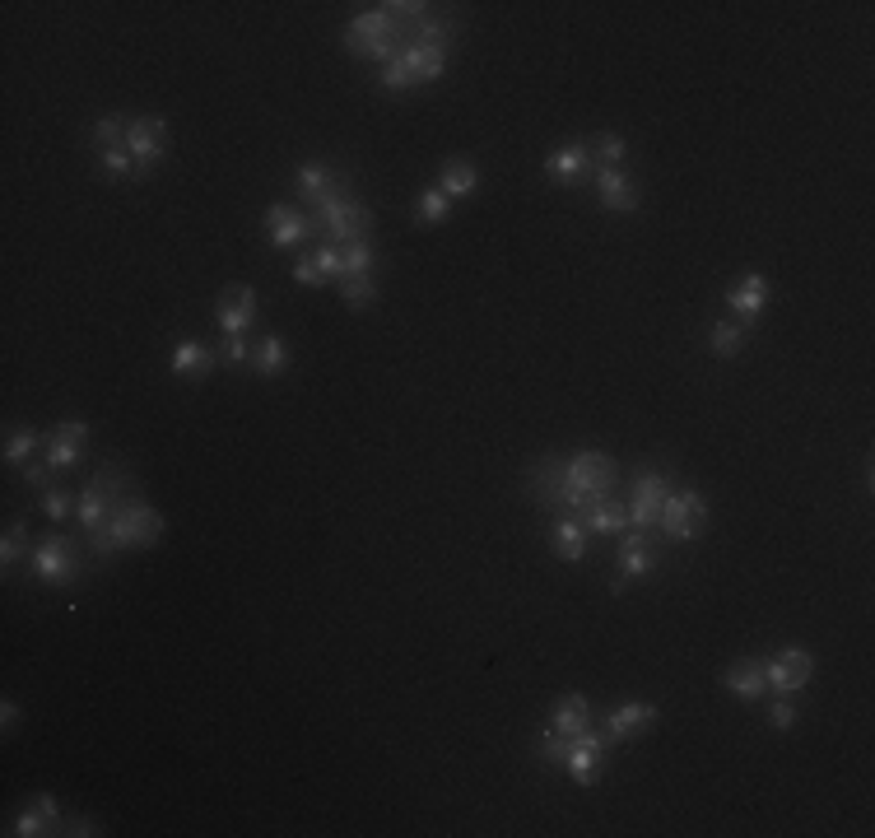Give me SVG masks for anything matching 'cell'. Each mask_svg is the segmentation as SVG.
<instances>
[{
	"mask_svg": "<svg viewBox=\"0 0 875 838\" xmlns=\"http://www.w3.org/2000/svg\"><path fill=\"white\" fill-rule=\"evenodd\" d=\"M582 727H592V703H587V694H564V699L554 703V713H550V731H559V736H578Z\"/></svg>",
	"mask_w": 875,
	"mask_h": 838,
	"instance_id": "7402d4cb",
	"label": "cell"
},
{
	"mask_svg": "<svg viewBox=\"0 0 875 838\" xmlns=\"http://www.w3.org/2000/svg\"><path fill=\"white\" fill-rule=\"evenodd\" d=\"M768 727H773V731H792L796 727V708H792V699H787V694H778V699L768 703Z\"/></svg>",
	"mask_w": 875,
	"mask_h": 838,
	"instance_id": "60d3db41",
	"label": "cell"
},
{
	"mask_svg": "<svg viewBox=\"0 0 875 838\" xmlns=\"http://www.w3.org/2000/svg\"><path fill=\"white\" fill-rule=\"evenodd\" d=\"M33 806H38V811L52 820V834H66V815H61V806H56L52 792H38V797H33Z\"/></svg>",
	"mask_w": 875,
	"mask_h": 838,
	"instance_id": "f6af8a7d",
	"label": "cell"
},
{
	"mask_svg": "<svg viewBox=\"0 0 875 838\" xmlns=\"http://www.w3.org/2000/svg\"><path fill=\"white\" fill-rule=\"evenodd\" d=\"M294 280L303 284V289H317V284H326V275H322V266H317L312 257H303V261L294 266Z\"/></svg>",
	"mask_w": 875,
	"mask_h": 838,
	"instance_id": "bcb514c9",
	"label": "cell"
},
{
	"mask_svg": "<svg viewBox=\"0 0 875 838\" xmlns=\"http://www.w3.org/2000/svg\"><path fill=\"white\" fill-rule=\"evenodd\" d=\"M266 233H270V247L275 252H289V247H303L308 243V233H317V224H312V215H303L298 205H270L266 210Z\"/></svg>",
	"mask_w": 875,
	"mask_h": 838,
	"instance_id": "30bf717a",
	"label": "cell"
},
{
	"mask_svg": "<svg viewBox=\"0 0 875 838\" xmlns=\"http://www.w3.org/2000/svg\"><path fill=\"white\" fill-rule=\"evenodd\" d=\"M657 722V703H620V708H610L606 717V736L610 741H629V736H638V731H647Z\"/></svg>",
	"mask_w": 875,
	"mask_h": 838,
	"instance_id": "ac0fdd59",
	"label": "cell"
},
{
	"mask_svg": "<svg viewBox=\"0 0 875 838\" xmlns=\"http://www.w3.org/2000/svg\"><path fill=\"white\" fill-rule=\"evenodd\" d=\"M438 187H443L452 201H461V196H471V191L480 187V168H475L471 159H452L443 168V177H438Z\"/></svg>",
	"mask_w": 875,
	"mask_h": 838,
	"instance_id": "d4e9b609",
	"label": "cell"
},
{
	"mask_svg": "<svg viewBox=\"0 0 875 838\" xmlns=\"http://www.w3.org/2000/svg\"><path fill=\"white\" fill-rule=\"evenodd\" d=\"M284 364H289V345H284L280 336H261L252 345V373L256 378H275V373H284Z\"/></svg>",
	"mask_w": 875,
	"mask_h": 838,
	"instance_id": "603a6c76",
	"label": "cell"
},
{
	"mask_svg": "<svg viewBox=\"0 0 875 838\" xmlns=\"http://www.w3.org/2000/svg\"><path fill=\"white\" fill-rule=\"evenodd\" d=\"M0 727H5V736H10V731L19 727V703H14V699L0 703Z\"/></svg>",
	"mask_w": 875,
	"mask_h": 838,
	"instance_id": "c3c4849f",
	"label": "cell"
},
{
	"mask_svg": "<svg viewBox=\"0 0 875 838\" xmlns=\"http://www.w3.org/2000/svg\"><path fill=\"white\" fill-rule=\"evenodd\" d=\"M312 210H317V215H312L317 233L336 238L340 247L359 243V238H368V229H373V210L359 205V201H350V196H326V201H317Z\"/></svg>",
	"mask_w": 875,
	"mask_h": 838,
	"instance_id": "5b68a950",
	"label": "cell"
},
{
	"mask_svg": "<svg viewBox=\"0 0 875 838\" xmlns=\"http://www.w3.org/2000/svg\"><path fill=\"white\" fill-rule=\"evenodd\" d=\"M98 168L108 177H135V159H131V149L117 145V149H103L98 154Z\"/></svg>",
	"mask_w": 875,
	"mask_h": 838,
	"instance_id": "f35d334b",
	"label": "cell"
},
{
	"mask_svg": "<svg viewBox=\"0 0 875 838\" xmlns=\"http://www.w3.org/2000/svg\"><path fill=\"white\" fill-rule=\"evenodd\" d=\"M606 750H610V736L596 727H582L578 736H568V759L564 769L573 773V783L592 792L596 778H601V764H606Z\"/></svg>",
	"mask_w": 875,
	"mask_h": 838,
	"instance_id": "ba28073f",
	"label": "cell"
},
{
	"mask_svg": "<svg viewBox=\"0 0 875 838\" xmlns=\"http://www.w3.org/2000/svg\"><path fill=\"white\" fill-rule=\"evenodd\" d=\"M317 266H322V275L326 280H345V252L340 247H317Z\"/></svg>",
	"mask_w": 875,
	"mask_h": 838,
	"instance_id": "b9f144b4",
	"label": "cell"
},
{
	"mask_svg": "<svg viewBox=\"0 0 875 838\" xmlns=\"http://www.w3.org/2000/svg\"><path fill=\"white\" fill-rule=\"evenodd\" d=\"M215 322L224 336H247L256 322V289L252 284H229L215 303Z\"/></svg>",
	"mask_w": 875,
	"mask_h": 838,
	"instance_id": "8fae6325",
	"label": "cell"
},
{
	"mask_svg": "<svg viewBox=\"0 0 875 838\" xmlns=\"http://www.w3.org/2000/svg\"><path fill=\"white\" fill-rule=\"evenodd\" d=\"M722 685H727L736 699H745V703H759L768 694V680H764V662L759 657H745V662H736V666H727L722 671Z\"/></svg>",
	"mask_w": 875,
	"mask_h": 838,
	"instance_id": "d6986e66",
	"label": "cell"
},
{
	"mask_svg": "<svg viewBox=\"0 0 875 838\" xmlns=\"http://www.w3.org/2000/svg\"><path fill=\"white\" fill-rule=\"evenodd\" d=\"M764 680L773 694H801L815 680V657L806 648H782L778 657L764 662Z\"/></svg>",
	"mask_w": 875,
	"mask_h": 838,
	"instance_id": "9c48e42d",
	"label": "cell"
},
{
	"mask_svg": "<svg viewBox=\"0 0 875 838\" xmlns=\"http://www.w3.org/2000/svg\"><path fill=\"white\" fill-rule=\"evenodd\" d=\"M550 545H554V555L564 559V564H578V559L587 555V527H582V517H573V513L554 517Z\"/></svg>",
	"mask_w": 875,
	"mask_h": 838,
	"instance_id": "ffe728a7",
	"label": "cell"
},
{
	"mask_svg": "<svg viewBox=\"0 0 875 838\" xmlns=\"http://www.w3.org/2000/svg\"><path fill=\"white\" fill-rule=\"evenodd\" d=\"M415 84H419V80H415V75H410V70H405V61H401V56L382 66V89H387V94H410Z\"/></svg>",
	"mask_w": 875,
	"mask_h": 838,
	"instance_id": "ab89813d",
	"label": "cell"
},
{
	"mask_svg": "<svg viewBox=\"0 0 875 838\" xmlns=\"http://www.w3.org/2000/svg\"><path fill=\"white\" fill-rule=\"evenodd\" d=\"M215 350L210 345H201V340H177L173 345V359H168V368H173V378H205L210 368H215Z\"/></svg>",
	"mask_w": 875,
	"mask_h": 838,
	"instance_id": "44dd1931",
	"label": "cell"
},
{
	"mask_svg": "<svg viewBox=\"0 0 875 838\" xmlns=\"http://www.w3.org/2000/svg\"><path fill=\"white\" fill-rule=\"evenodd\" d=\"M42 443H47V438H42L38 429H10V438H5V466H10V471H24Z\"/></svg>",
	"mask_w": 875,
	"mask_h": 838,
	"instance_id": "4316f807",
	"label": "cell"
},
{
	"mask_svg": "<svg viewBox=\"0 0 875 838\" xmlns=\"http://www.w3.org/2000/svg\"><path fill=\"white\" fill-rule=\"evenodd\" d=\"M10 834H19V838H42V834H52V820H47V815L38 811V806H28V811L14 815Z\"/></svg>",
	"mask_w": 875,
	"mask_h": 838,
	"instance_id": "74e56055",
	"label": "cell"
},
{
	"mask_svg": "<svg viewBox=\"0 0 875 838\" xmlns=\"http://www.w3.org/2000/svg\"><path fill=\"white\" fill-rule=\"evenodd\" d=\"M52 433H56V438H66V443H80V447H84V438H89V424H84V419H61Z\"/></svg>",
	"mask_w": 875,
	"mask_h": 838,
	"instance_id": "7dc6e473",
	"label": "cell"
},
{
	"mask_svg": "<svg viewBox=\"0 0 875 838\" xmlns=\"http://www.w3.org/2000/svg\"><path fill=\"white\" fill-rule=\"evenodd\" d=\"M135 536H140V550H149V545L163 541V513L159 508H149L145 499H135Z\"/></svg>",
	"mask_w": 875,
	"mask_h": 838,
	"instance_id": "836d02e7",
	"label": "cell"
},
{
	"mask_svg": "<svg viewBox=\"0 0 875 838\" xmlns=\"http://www.w3.org/2000/svg\"><path fill=\"white\" fill-rule=\"evenodd\" d=\"M42 457L52 461L56 471H75V466H80V443H66V438L47 433V452H42Z\"/></svg>",
	"mask_w": 875,
	"mask_h": 838,
	"instance_id": "d590c367",
	"label": "cell"
},
{
	"mask_svg": "<svg viewBox=\"0 0 875 838\" xmlns=\"http://www.w3.org/2000/svg\"><path fill=\"white\" fill-rule=\"evenodd\" d=\"M340 252H345V275H373L377 252H373V243H368V238H359V243H345Z\"/></svg>",
	"mask_w": 875,
	"mask_h": 838,
	"instance_id": "e575fe53",
	"label": "cell"
},
{
	"mask_svg": "<svg viewBox=\"0 0 875 838\" xmlns=\"http://www.w3.org/2000/svg\"><path fill=\"white\" fill-rule=\"evenodd\" d=\"M28 573L42 582V587H75V582L84 578V559H80V541L75 536H66V531H56V536H47V541L33 545V555H28Z\"/></svg>",
	"mask_w": 875,
	"mask_h": 838,
	"instance_id": "7a4b0ae2",
	"label": "cell"
},
{
	"mask_svg": "<svg viewBox=\"0 0 875 838\" xmlns=\"http://www.w3.org/2000/svg\"><path fill=\"white\" fill-rule=\"evenodd\" d=\"M126 126H131V117H122V112H103V117L94 122V131H89V140H94L98 154H103V149L126 145Z\"/></svg>",
	"mask_w": 875,
	"mask_h": 838,
	"instance_id": "f1b7e54d",
	"label": "cell"
},
{
	"mask_svg": "<svg viewBox=\"0 0 875 838\" xmlns=\"http://www.w3.org/2000/svg\"><path fill=\"white\" fill-rule=\"evenodd\" d=\"M620 578L624 582H638V578H647L652 568H657V545H652V536L647 531H638V527H629L620 536Z\"/></svg>",
	"mask_w": 875,
	"mask_h": 838,
	"instance_id": "5bb4252c",
	"label": "cell"
},
{
	"mask_svg": "<svg viewBox=\"0 0 875 838\" xmlns=\"http://www.w3.org/2000/svg\"><path fill=\"white\" fill-rule=\"evenodd\" d=\"M415 219L419 224H447V219H452V196H447L438 182L424 187L419 191V201H415Z\"/></svg>",
	"mask_w": 875,
	"mask_h": 838,
	"instance_id": "83f0119b",
	"label": "cell"
},
{
	"mask_svg": "<svg viewBox=\"0 0 875 838\" xmlns=\"http://www.w3.org/2000/svg\"><path fill=\"white\" fill-rule=\"evenodd\" d=\"M340 284V298L350 303L354 312H368L377 303V284H373V275H345V280H336Z\"/></svg>",
	"mask_w": 875,
	"mask_h": 838,
	"instance_id": "1f68e13d",
	"label": "cell"
},
{
	"mask_svg": "<svg viewBox=\"0 0 875 838\" xmlns=\"http://www.w3.org/2000/svg\"><path fill=\"white\" fill-rule=\"evenodd\" d=\"M657 527H661V541H671V545L699 541L703 527H708V499H703L699 489L675 485L671 494H666V503H661Z\"/></svg>",
	"mask_w": 875,
	"mask_h": 838,
	"instance_id": "277c9868",
	"label": "cell"
},
{
	"mask_svg": "<svg viewBox=\"0 0 875 838\" xmlns=\"http://www.w3.org/2000/svg\"><path fill=\"white\" fill-rule=\"evenodd\" d=\"M708 345H713V354L717 359H736V354L745 350V326L741 322H717L713 326V336H708Z\"/></svg>",
	"mask_w": 875,
	"mask_h": 838,
	"instance_id": "d6a6232c",
	"label": "cell"
},
{
	"mask_svg": "<svg viewBox=\"0 0 875 838\" xmlns=\"http://www.w3.org/2000/svg\"><path fill=\"white\" fill-rule=\"evenodd\" d=\"M294 191L308 205H317V201H326V196H350V177L336 173L331 163H303L294 173Z\"/></svg>",
	"mask_w": 875,
	"mask_h": 838,
	"instance_id": "4fadbf2b",
	"label": "cell"
},
{
	"mask_svg": "<svg viewBox=\"0 0 875 838\" xmlns=\"http://www.w3.org/2000/svg\"><path fill=\"white\" fill-rule=\"evenodd\" d=\"M675 489L671 471L666 466H643V471H633L629 480V527L638 531H652L657 527V517H661V503H666V494Z\"/></svg>",
	"mask_w": 875,
	"mask_h": 838,
	"instance_id": "8992f818",
	"label": "cell"
},
{
	"mask_svg": "<svg viewBox=\"0 0 875 838\" xmlns=\"http://www.w3.org/2000/svg\"><path fill=\"white\" fill-rule=\"evenodd\" d=\"M564 480L587 499V508H596V503H606L610 494H615L620 466H615L601 447H582V452H573V457L564 461Z\"/></svg>",
	"mask_w": 875,
	"mask_h": 838,
	"instance_id": "3957f363",
	"label": "cell"
},
{
	"mask_svg": "<svg viewBox=\"0 0 875 838\" xmlns=\"http://www.w3.org/2000/svg\"><path fill=\"white\" fill-rule=\"evenodd\" d=\"M126 149H131V159H135V177H149L159 168L163 149H168V122H163L159 112L131 117V126H126Z\"/></svg>",
	"mask_w": 875,
	"mask_h": 838,
	"instance_id": "52a82bcc",
	"label": "cell"
},
{
	"mask_svg": "<svg viewBox=\"0 0 875 838\" xmlns=\"http://www.w3.org/2000/svg\"><path fill=\"white\" fill-rule=\"evenodd\" d=\"M764 298H768V284H764V275H759V271H750L741 284H731V289H727L731 322L754 326V322H759V312H764Z\"/></svg>",
	"mask_w": 875,
	"mask_h": 838,
	"instance_id": "9a60e30c",
	"label": "cell"
},
{
	"mask_svg": "<svg viewBox=\"0 0 875 838\" xmlns=\"http://www.w3.org/2000/svg\"><path fill=\"white\" fill-rule=\"evenodd\" d=\"M587 154H592L596 168H624V159H629V140L615 136V131H601V136L587 140Z\"/></svg>",
	"mask_w": 875,
	"mask_h": 838,
	"instance_id": "484cf974",
	"label": "cell"
},
{
	"mask_svg": "<svg viewBox=\"0 0 875 838\" xmlns=\"http://www.w3.org/2000/svg\"><path fill=\"white\" fill-rule=\"evenodd\" d=\"M405 47V24H396L391 14H382L373 5V10L354 14L350 24H345V52L354 56V61H396Z\"/></svg>",
	"mask_w": 875,
	"mask_h": 838,
	"instance_id": "6da1fadb",
	"label": "cell"
},
{
	"mask_svg": "<svg viewBox=\"0 0 875 838\" xmlns=\"http://www.w3.org/2000/svg\"><path fill=\"white\" fill-rule=\"evenodd\" d=\"M42 503V513H47V522H56V527H66L70 517L80 513V494H66L61 485H52L47 494H38Z\"/></svg>",
	"mask_w": 875,
	"mask_h": 838,
	"instance_id": "f546056e",
	"label": "cell"
},
{
	"mask_svg": "<svg viewBox=\"0 0 875 838\" xmlns=\"http://www.w3.org/2000/svg\"><path fill=\"white\" fill-rule=\"evenodd\" d=\"M66 834H75V838H89V834H103V829H98L94 820H66Z\"/></svg>",
	"mask_w": 875,
	"mask_h": 838,
	"instance_id": "681fc988",
	"label": "cell"
},
{
	"mask_svg": "<svg viewBox=\"0 0 875 838\" xmlns=\"http://www.w3.org/2000/svg\"><path fill=\"white\" fill-rule=\"evenodd\" d=\"M52 461H28L24 466V485L28 489H38V494H47V489H52Z\"/></svg>",
	"mask_w": 875,
	"mask_h": 838,
	"instance_id": "7bdbcfd3",
	"label": "cell"
},
{
	"mask_svg": "<svg viewBox=\"0 0 875 838\" xmlns=\"http://www.w3.org/2000/svg\"><path fill=\"white\" fill-rule=\"evenodd\" d=\"M33 550H28V527L19 522V517H10V527H5V541H0V568L10 573L19 559H28Z\"/></svg>",
	"mask_w": 875,
	"mask_h": 838,
	"instance_id": "4dcf8cb0",
	"label": "cell"
},
{
	"mask_svg": "<svg viewBox=\"0 0 875 838\" xmlns=\"http://www.w3.org/2000/svg\"><path fill=\"white\" fill-rule=\"evenodd\" d=\"M447 52H452V47H438V42H405L401 61L415 80L429 84V80H443L447 75Z\"/></svg>",
	"mask_w": 875,
	"mask_h": 838,
	"instance_id": "e0dca14e",
	"label": "cell"
},
{
	"mask_svg": "<svg viewBox=\"0 0 875 838\" xmlns=\"http://www.w3.org/2000/svg\"><path fill=\"white\" fill-rule=\"evenodd\" d=\"M596 201L606 205L610 215H633L643 196H638V182H633L624 168H596Z\"/></svg>",
	"mask_w": 875,
	"mask_h": 838,
	"instance_id": "7c38bea8",
	"label": "cell"
},
{
	"mask_svg": "<svg viewBox=\"0 0 875 838\" xmlns=\"http://www.w3.org/2000/svg\"><path fill=\"white\" fill-rule=\"evenodd\" d=\"M540 759H545V764H564L568 759V736L545 731V736H540Z\"/></svg>",
	"mask_w": 875,
	"mask_h": 838,
	"instance_id": "ee69618b",
	"label": "cell"
},
{
	"mask_svg": "<svg viewBox=\"0 0 875 838\" xmlns=\"http://www.w3.org/2000/svg\"><path fill=\"white\" fill-rule=\"evenodd\" d=\"M215 359L224 368H243V364H252V345H247V336H224L219 340V350H215Z\"/></svg>",
	"mask_w": 875,
	"mask_h": 838,
	"instance_id": "8d00e7d4",
	"label": "cell"
},
{
	"mask_svg": "<svg viewBox=\"0 0 875 838\" xmlns=\"http://www.w3.org/2000/svg\"><path fill=\"white\" fill-rule=\"evenodd\" d=\"M596 173L592 154H587V140H568V145L550 149V159H545V177H554V182H578V177Z\"/></svg>",
	"mask_w": 875,
	"mask_h": 838,
	"instance_id": "2e32d148",
	"label": "cell"
},
{
	"mask_svg": "<svg viewBox=\"0 0 875 838\" xmlns=\"http://www.w3.org/2000/svg\"><path fill=\"white\" fill-rule=\"evenodd\" d=\"M582 527H587V536H620V531H629V513H624L620 503H596V508H587L582 513Z\"/></svg>",
	"mask_w": 875,
	"mask_h": 838,
	"instance_id": "cb8c5ba5",
	"label": "cell"
}]
</instances>
